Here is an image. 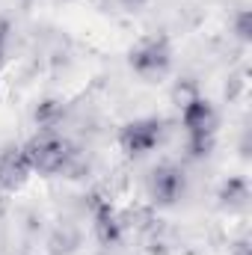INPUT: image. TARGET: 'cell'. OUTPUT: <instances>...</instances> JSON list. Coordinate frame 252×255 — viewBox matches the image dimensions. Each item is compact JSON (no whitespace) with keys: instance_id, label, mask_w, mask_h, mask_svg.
Segmentation results:
<instances>
[{"instance_id":"cell-1","label":"cell","mask_w":252,"mask_h":255,"mask_svg":"<svg viewBox=\"0 0 252 255\" xmlns=\"http://www.w3.org/2000/svg\"><path fill=\"white\" fill-rule=\"evenodd\" d=\"M24 154L30 160L33 175H63L71 172L77 163V148L65 139L63 133H57V128L48 130H36V136H30L24 142Z\"/></svg>"},{"instance_id":"cell-2","label":"cell","mask_w":252,"mask_h":255,"mask_svg":"<svg viewBox=\"0 0 252 255\" xmlns=\"http://www.w3.org/2000/svg\"><path fill=\"white\" fill-rule=\"evenodd\" d=\"M127 65L136 77L145 83H160L172 71V45L163 33L142 36L130 51H127Z\"/></svg>"},{"instance_id":"cell-3","label":"cell","mask_w":252,"mask_h":255,"mask_svg":"<svg viewBox=\"0 0 252 255\" xmlns=\"http://www.w3.org/2000/svg\"><path fill=\"white\" fill-rule=\"evenodd\" d=\"M166 139V122L160 116H139L119 128V148L125 157H145Z\"/></svg>"},{"instance_id":"cell-4","label":"cell","mask_w":252,"mask_h":255,"mask_svg":"<svg viewBox=\"0 0 252 255\" xmlns=\"http://www.w3.org/2000/svg\"><path fill=\"white\" fill-rule=\"evenodd\" d=\"M145 190L157 208H172L187 196V172L178 163H157L148 172Z\"/></svg>"},{"instance_id":"cell-5","label":"cell","mask_w":252,"mask_h":255,"mask_svg":"<svg viewBox=\"0 0 252 255\" xmlns=\"http://www.w3.org/2000/svg\"><path fill=\"white\" fill-rule=\"evenodd\" d=\"M89 217H92V232L101 247H116L125 235V220L116 214L110 199H101L98 193L89 196Z\"/></svg>"},{"instance_id":"cell-6","label":"cell","mask_w":252,"mask_h":255,"mask_svg":"<svg viewBox=\"0 0 252 255\" xmlns=\"http://www.w3.org/2000/svg\"><path fill=\"white\" fill-rule=\"evenodd\" d=\"M181 125H184V136H217V125H220L217 107L205 95H196L181 107Z\"/></svg>"},{"instance_id":"cell-7","label":"cell","mask_w":252,"mask_h":255,"mask_svg":"<svg viewBox=\"0 0 252 255\" xmlns=\"http://www.w3.org/2000/svg\"><path fill=\"white\" fill-rule=\"evenodd\" d=\"M33 169L24 154V145H3L0 148V190L15 193L30 181Z\"/></svg>"},{"instance_id":"cell-8","label":"cell","mask_w":252,"mask_h":255,"mask_svg":"<svg viewBox=\"0 0 252 255\" xmlns=\"http://www.w3.org/2000/svg\"><path fill=\"white\" fill-rule=\"evenodd\" d=\"M217 199H220L223 208H244L250 202V184H247V178H229V181H223Z\"/></svg>"},{"instance_id":"cell-9","label":"cell","mask_w":252,"mask_h":255,"mask_svg":"<svg viewBox=\"0 0 252 255\" xmlns=\"http://www.w3.org/2000/svg\"><path fill=\"white\" fill-rule=\"evenodd\" d=\"M63 116H65V101H60V98H45V101L36 107V113H33V119H36V128H39V130L57 128Z\"/></svg>"},{"instance_id":"cell-10","label":"cell","mask_w":252,"mask_h":255,"mask_svg":"<svg viewBox=\"0 0 252 255\" xmlns=\"http://www.w3.org/2000/svg\"><path fill=\"white\" fill-rule=\"evenodd\" d=\"M214 145H217V136H187V142H184L187 157H193V160L208 157L214 151Z\"/></svg>"},{"instance_id":"cell-11","label":"cell","mask_w":252,"mask_h":255,"mask_svg":"<svg viewBox=\"0 0 252 255\" xmlns=\"http://www.w3.org/2000/svg\"><path fill=\"white\" fill-rule=\"evenodd\" d=\"M196 95H202V92H199V86H196L190 77L178 80V83H175V89H172V98H175V104H178V107H184V104L193 101Z\"/></svg>"},{"instance_id":"cell-12","label":"cell","mask_w":252,"mask_h":255,"mask_svg":"<svg viewBox=\"0 0 252 255\" xmlns=\"http://www.w3.org/2000/svg\"><path fill=\"white\" fill-rule=\"evenodd\" d=\"M235 36H238L244 45L252 42V12L250 9H241V12L235 15Z\"/></svg>"},{"instance_id":"cell-13","label":"cell","mask_w":252,"mask_h":255,"mask_svg":"<svg viewBox=\"0 0 252 255\" xmlns=\"http://www.w3.org/2000/svg\"><path fill=\"white\" fill-rule=\"evenodd\" d=\"M9 33H12V24H9V18H3L0 15V68L6 63V45H9Z\"/></svg>"},{"instance_id":"cell-14","label":"cell","mask_w":252,"mask_h":255,"mask_svg":"<svg viewBox=\"0 0 252 255\" xmlns=\"http://www.w3.org/2000/svg\"><path fill=\"white\" fill-rule=\"evenodd\" d=\"M151 0H119V6H125L127 12H136V9H142V6H148Z\"/></svg>"}]
</instances>
